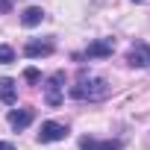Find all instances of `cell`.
I'll return each mask as SVG.
<instances>
[{"instance_id":"cell-1","label":"cell","mask_w":150,"mask_h":150,"mask_svg":"<svg viewBox=\"0 0 150 150\" xmlns=\"http://www.w3.org/2000/svg\"><path fill=\"white\" fill-rule=\"evenodd\" d=\"M109 94V83L103 80V77H80V83L77 86H71V91H68V97L71 100H88V103H94V100H103Z\"/></svg>"},{"instance_id":"cell-2","label":"cell","mask_w":150,"mask_h":150,"mask_svg":"<svg viewBox=\"0 0 150 150\" xmlns=\"http://www.w3.org/2000/svg\"><path fill=\"white\" fill-rule=\"evenodd\" d=\"M62 100H65V71H56V74H50V80L44 86V103L59 106Z\"/></svg>"},{"instance_id":"cell-3","label":"cell","mask_w":150,"mask_h":150,"mask_svg":"<svg viewBox=\"0 0 150 150\" xmlns=\"http://www.w3.org/2000/svg\"><path fill=\"white\" fill-rule=\"evenodd\" d=\"M112 53H115V41L112 38H97L83 53H77V62H83V59H109Z\"/></svg>"},{"instance_id":"cell-4","label":"cell","mask_w":150,"mask_h":150,"mask_svg":"<svg viewBox=\"0 0 150 150\" xmlns=\"http://www.w3.org/2000/svg\"><path fill=\"white\" fill-rule=\"evenodd\" d=\"M68 132H71V129H68L65 124H59V121H44L35 138H38V144H53V141H65Z\"/></svg>"},{"instance_id":"cell-5","label":"cell","mask_w":150,"mask_h":150,"mask_svg":"<svg viewBox=\"0 0 150 150\" xmlns=\"http://www.w3.org/2000/svg\"><path fill=\"white\" fill-rule=\"evenodd\" d=\"M127 65L132 68H150V44L147 41H135L127 53Z\"/></svg>"},{"instance_id":"cell-6","label":"cell","mask_w":150,"mask_h":150,"mask_svg":"<svg viewBox=\"0 0 150 150\" xmlns=\"http://www.w3.org/2000/svg\"><path fill=\"white\" fill-rule=\"evenodd\" d=\"M33 118H35V109H33V106H21V109H12V112H9V127L21 132V129H27V127L33 124Z\"/></svg>"},{"instance_id":"cell-7","label":"cell","mask_w":150,"mask_h":150,"mask_svg":"<svg viewBox=\"0 0 150 150\" xmlns=\"http://www.w3.org/2000/svg\"><path fill=\"white\" fill-rule=\"evenodd\" d=\"M124 141L121 138H112V141H97L91 135H83L80 138V150H121Z\"/></svg>"},{"instance_id":"cell-8","label":"cell","mask_w":150,"mask_h":150,"mask_svg":"<svg viewBox=\"0 0 150 150\" xmlns=\"http://www.w3.org/2000/svg\"><path fill=\"white\" fill-rule=\"evenodd\" d=\"M53 50H56L53 41H27L24 56H27V59H44V56H50Z\"/></svg>"},{"instance_id":"cell-9","label":"cell","mask_w":150,"mask_h":150,"mask_svg":"<svg viewBox=\"0 0 150 150\" xmlns=\"http://www.w3.org/2000/svg\"><path fill=\"white\" fill-rule=\"evenodd\" d=\"M0 103H6V106H15V103H18V86H15V80H9V77L0 80Z\"/></svg>"},{"instance_id":"cell-10","label":"cell","mask_w":150,"mask_h":150,"mask_svg":"<svg viewBox=\"0 0 150 150\" xmlns=\"http://www.w3.org/2000/svg\"><path fill=\"white\" fill-rule=\"evenodd\" d=\"M44 18H47V15H44L41 6H27V9L21 12V24H24V27H38Z\"/></svg>"},{"instance_id":"cell-11","label":"cell","mask_w":150,"mask_h":150,"mask_svg":"<svg viewBox=\"0 0 150 150\" xmlns=\"http://www.w3.org/2000/svg\"><path fill=\"white\" fill-rule=\"evenodd\" d=\"M9 62H15V50L9 44H0V65H9Z\"/></svg>"},{"instance_id":"cell-12","label":"cell","mask_w":150,"mask_h":150,"mask_svg":"<svg viewBox=\"0 0 150 150\" xmlns=\"http://www.w3.org/2000/svg\"><path fill=\"white\" fill-rule=\"evenodd\" d=\"M24 80L33 83V86H38V83H41V74H38L35 68H27V71H24Z\"/></svg>"},{"instance_id":"cell-13","label":"cell","mask_w":150,"mask_h":150,"mask_svg":"<svg viewBox=\"0 0 150 150\" xmlns=\"http://www.w3.org/2000/svg\"><path fill=\"white\" fill-rule=\"evenodd\" d=\"M0 150H15V144L12 141H0Z\"/></svg>"},{"instance_id":"cell-14","label":"cell","mask_w":150,"mask_h":150,"mask_svg":"<svg viewBox=\"0 0 150 150\" xmlns=\"http://www.w3.org/2000/svg\"><path fill=\"white\" fill-rule=\"evenodd\" d=\"M132 3H144V0H132Z\"/></svg>"}]
</instances>
